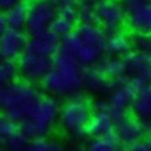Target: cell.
I'll return each mask as SVG.
<instances>
[{
	"instance_id": "cell-1",
	"label": "cell",
	"mask_w": 151,
	"mask_h": 151,
	"mask_svg": "<svg viewBox=\"0 0 151 151\" xmlns=\"http://www.w3.org/2000/svg\"><path fill=\"white\" fill-rule=\"evenodd\" d=\"M52 60V69L40 82L42 89L52 97H71L79 93L85 68L75 56L60 50Z\"/></svg>"
},
{
	"instance_id": "cell-2",
	"label": "cell",
	"mask_w": 151,
	"mask_h": 151,
	"mask_svg": "<svg viewBox=\"0 0 151 151\" xmlns=\"http://www.w3.org/2000/svg\"><path fill=\"white\" fill-rule=\"evenodd\" d=\"M41 96L33 83L16 79L0 90V111L19 124L30 115Z\"/></svg>"
},
{
	"instance_id": "cell-3",
	"label": "cell",
	"mask_w": 151,
	"mask_h": 151,
	"mask_svg": "<svg viewBox=\"0 0 151 151\" xmlns=\"http://www.w3.org/2000/svg\"><path fill=\"white\" fill-rule=\"evenodd\" d=\"M60 106L58 100L50 95L41 96L30 115L19 123V128L29 139L46 137L60 120Z\"/></svg>"
},
{
	"instance_id": "cell-4",
	"label": "cell",
	"mask_w": 151,
	"mask_h": 151,
	"mask_svg": "<svg viewBox=\"0 0 151 151\" xmlns=\"http://www.w3.org/2000/svg\"><path fill=\"white\" fill-rule=\"evenodd\" d=\"M93 109L90 101L79 93L71 96L70 99L60 107V122L62 127L72 134L85 133Z\"/></svg>"
},
{
	"instance_id": "cell-5",
	"label": "cell",
	"mask_w": 151,
	"mask_h": 151,
	"mask_svg": "<svg viewBox=\"0 0 151 151\" xmlns=\"http://www.w3.org/2000/svg\"><path fill=\"white\" fill-rule=\"evenodd\" d=\"M58 6L48 0H31L28 6L26 29L29 36L49 30V27L58 16Z\"/></svg>"
},
{
	"instance_id": "cell-6",
	"label": "cell",
	"mask_w": 151,
	"mask_h": 151,
	"mask_svg": "<svg viewBox=\"0 0 151 151\" xmlns=\"http://www.w3.org/2000/svg\"><path fill=\"white\" fill-rule=\"evenodd\" d=\"M95 9L98 24L104 29L107 36L122 31L127 15L120 0H97Z\"/></svg>"
},
{
	"instance_id": "cell-7",
	"label": "cell",
	"mask_w": 151,
	"mask_h": 151,
	"mask_svg": "<svg viewBox=\"0 0 151 151\" xmlns=\"http://www.w3.org/2000/svg\"><path fill=\"white\" fill-rule=\"evenodd\" d=\"M123 60L129 82L137 91L151 85V60L146 52L132 50Z\"/></svg>"
},
{
	"instance_id": "cell-8",
	"label": "cell",
	"mask_w": 151,
	"mask_h": 151,
	"mask_svg": "<svg viewBox=\"0 0 151 151\" xmlns=\"http://www.w3.org/2000/svg\"><path fill=\"white\" fill-rule=\"evenodd\" d=\"M19 76L21 79L30 83L41 82L53 67V60L50 58L24 52L17 60Z\"/></svg>"
},
{
	"instance_id": "cell-9",
	"label": "cell",
	"mask_w": 151,
	"mask_h": 151,
	"mask_svg": "<svg viewBox=\"0 0 151 151\" xmlns=\"http://www.w3.org/2000/svg\"><path fill=\"white\" fill-rule=\"evenodd\" d=\"M26 33L21 29L7 28L0 36V62H16L25 52Z\"/></svg>"
},
{
	"instance_id": "cell-10",
	"label": "cell",
	"mask_w": 151,
	"mask_h": 151,
	"mask_svg": "<svg viewBox=\"0 0 151 151\" xmlns=\"http://www.w3.org/2000/svg\"><path fill=\"white\" fill-rule=\"evenodd\" d=\"M109 94L107 101L111 105V111H127L132 106L137 90L129 82V78L126 75L116 80H111Z\"/></svg>"
},
{
	"instance_id": "cell-11",
	"label": "cell",
	"mask_w": 151,
	"mask_h": 151,
	"mask_svg": "<svg viewBox=\"0 0 151 151\" xmlns=\"http://www.w3.org/2000/svg\"><path fill=\"white\" fill-rule=\"evenodd\" d=\"M60 39L50 30H47L36 36L29 37L25 52L52 58L60 51Z\"/></svg>"
},
{
	"instance_id": "cell-12",
	"label": "cell",
	"mask_w": 151,
	"mask_h": 151,
	"mask_svg": "<svg viewBox=\"0 0 151 151\" xmlns=\"http://www.w3.org/2000/svg\"><path fill=\"white\" fill-rule=\"evenodd\" d=\"M115 131L121 144L128 146L131 143L144 139L143 122L136 117L126 116L115 123Z\"/></svg>"
},
{
	"instance_id": "cell-13",
	"label": "cell",
	"mask_w": 151,
	"mask_h": 151,
	"mask_svg": "<svg viewBox=\"0 0 151 151\" xmlns=\"http://www.w3.org/2000/svg\"><path fill=\"white\" fill-rule=\"evenodd\" d=\"M75 31L83 45L98 49L103 53L105 52L109 36L99 24H78Z\"/></svg>"
},
{
	"instance_id": "cell-14",
	"label": "cell",
	"mask_w": 151,
	"mask_h": 151,
	"mask_svg": "<svg viewBox=\"0 0 151 151\" xmlns=\"http://www.w3.org/2000/svg\"><path fill=\"white\" fill-rule=\"evenodd\" d=\"M82 88L93 94L109 93L111 90V80L103 74L98 65L86 67L83 69Z\"/></svg>"
},
{
	"instance_id": "cell-15",
	"label": "cell",
	"mask_w": 151,
	"mask_h": 151,
	"mask_svg": "<svg viewBox=\"0 0 151 151\" xmlns=\"http://www.w3.org/2000/svg\"><path fill=\"white\" fill-rule=\"evenodd\" d=\"M126 22L132 33H151V3L127 14Z\"/></svg>"
},
{
	"instance_id": "cell-16",
	"label": "cell",
	"mask_w": 151,
	"mask_h": 151,
	"mask_svg": "<svg viewBox=\"0 0 151 151\" xmlns=\"http://www.w3.org/2000/svg\"><path fill=\"white\" fill-rule=\"evenodd\" d=\"M115 129V122L111 111H93L85 133L92 138L103 137Z\"/></svg>"
},
{
	"instance_id": "cell-17",
	"label": "cell",
	"mask_w": 151,
	"mask_h": 151,
	"mask_svg": "<svg viewBox=\"0 0 151 151\" xmlns=\"http://www.w3.org/2000/svg\"><path fill=\"white\" fill-rule=\"evenodd\" d=\"M132 50L133 47L131 42V36H128L127 33L119 31L107 37L105 51L111 56L125 58Z\"/></svg>"
},
{
	"instance_id": "cell-18",
	"label": "cell",
	"mask_w": 151,
	"mask_h": 151,
	"mask_svg": "<svg viewBox=\"0 0 151 151\" xmlns=\"http://www.w3.org/2000/svg\"><path fill=\"white\" fill-rule=\"evenodd\" d=\"M130 109L134 117L142 122L151 120V85L137 91Z\"/></svg>"
},
{
	"instance_id": "cell-19",
	"label": "cell",
	"mask_w": 151,
	"mask_h": 151,
	"mask_svg": "<svg viewBox=\"0 0 151 151\" xmlns=\"http://www.w3.org/2000/svg\"><path fill=\"white\" fill-rule=\"evenodd\" d=\"M28 6L29 2L23 0L21 2L13 5L9 9L4 12L5 20L7 23V27L14 29L25 28L27 21V15H28Z\"/></svg>"
},
{
	"instance_id": "cell-20",
	"label": "cell",
	"mask_w": 151,
	"mask_h": 151,
	"mask_svg": "<svg viewBox=\"0 0 151 151\" xmlns=\"http://www.w3.org/2000/svg\"><path fill=\"white\" fill-rule=\"evenodd\" d=\"M98 67L103 72L105 76L109 80H116L118 78L126 76V66L123 58H117V56H111L105 58H101L98 63Z\"/></svg>"
},
{
	"instance_id": "cell-21",
	"label": "cell",
	"mask_w": 151,
	"mask_h": 151,
	"mask_svg": "<svg viewBox=\"0 0 151 151\" xmlns=\"http://www.w3.org/2000/svg\"><path fill=\"white\" fill-rule=\"evenodd\" d=\"M121 145L115 129L109 132L103 137L92 138L90 143L88 144L87 151H116Z\"/></svg>"
},
{
	"instance_id": "cell-22",
	"label": "cell",
	"mask_w": 151,
	"mask_h": 151,
	"mask_svg": "<svg viewBox=\"0 0 151 151\" xmlns=\"http://www.w3.org/2000/svg\"><path fill=\"white\" fill-rule=\"evenodd\" d=\"M27 151H65V148L55 139L39 137L29 141Z\"/></svg>"
},
{
	"instance_id": "cell-23",
	"label": "cell",
	"mask_w": 151,
	"mask_h": 151,
	"mask_svg": "<svg viewBox=\"0 0 151 151\" xmlns=\"http://www.w3.org/2000/svg\"><path fill=\"white\" fill-rule=\"evenodd\" d=\"M76 28V22L70 20L68 18H65L63 16L58 15L55 17V19L53 20V22L51 23L49 30L52 33H54L58 38L63 39L66 36L70 35L71 32H73Z\"/></svg>"
},
{
	"instance_id": "cell-24",
	"label": "cell",
	"mask_w": 151,
	"mask_h": 151,
	"mask_svg": "<svg viewBox=\"0 0 151 151\" xmlns=\"http://www.w3.org/2000/svg\"><path fill=\"white\" fill-rule=\"evenodd\" d=\"M18 76L17 62H0V90L18 79Z\"/></svg>"
},
{
	"instance_id": "cell-25",
	"label": "cell",
	"mask_w": 151,
	"mask_h": 151,
	"mask_svg": "<svg viewBox=\"0 0 151 151\" xmlns=\"http://www.w3.org/2000/svg\"><path fill=\"white\" fill-rule=\"evenodd\" d=\"M77 21L79 24H98L95 4L89 2H78Z\"/></svg>"
},
{
	"instance_id": "cell-26",
	"label": "cell",
	"mask_w": 151,
	"mask_h": 151,
	"mask_svg": "<svg viewBox=\"0 0 151 151\" xmlns=\"http://www.w3.org/2000/svg\"><path fill=\"white\" fill-rule=\"evenodd\" d=\"M29 139L19 129V131L4 141L5 151H27Z\"/></svg>"
},
{
	"instance_id": "cell-27",
	"label": "cell",
	"mask_w": 151,
	"mask_h": 151,
	"mask_svg": "<svg viewBox=\"0 0 151 151\" xmlns=\"http://www.w3.org/2000/svg\"><path fill=\"white\" fill-rule=\"evenodd\" d=\"M19 129L20 128L18 123L12 120L4 114L0 115V142L4 143V141L19 131Z\"/></svg>"
},
{
	"instance_id": "cell-28",
	"label": "cell",
	"mask_w": 151,
	"mask_h": 151,
	"mask_svg": "<svg viewBox=\"0 0 151 151\" xmlns=\"http://www.w3.org/2000/svg\"><path fill=\"white\" fill-rule=\"evenodd\" d=\"M131 42H132L133 50L146 52L147 48H148V35L132 33V36H131Z\"/></svg>"
},
{
	"instance_id": "cell-29",
	"label": "cell",
	"mask_w": 151,
	"mask_h": 151,
	"mask_svg": "<svg viewBox=\"0 0 151 151\" xmlns=\"http://www.w3.org/2000/svg\"><path fill=\"white\" fill-rule=\"evenodd\" d=\"M120 2L122 3L127 15L130 12L136 11V9H140L144 5L151 3V0H120Z\"/></svg>"
},
{
	"instance_id": "cell-30",
	"label": "cell",
	"mask_w": 151,
	"mask_h": 151,
	"mask_svg": "<svg viewBox=\"0 0 151 151\" xmlns=\"http://www.w3.org/2000/svg\"><path fill=\"white\" fill-rule=\"evenodd\" d=\"M128 151H150L146 139H142L134 143H131L127 146Z\"/></svg>"
},
{
	"instance_id": "cell-31",
	"label": "cell",
	"mask_w": 151,
	"mask_h": 151,
	"mask_svg": "<svg viewBox=\"0 0 151 151\" xmlns=\"http://www.w3.org/2000/svg\"><path fill=\"white\" fill-rule=\"evenodd\" d=\"M21 1H23V0H0V9L5 12L6 9H9V7L17 4V3L21 2Z\"/></svg>"
},
{
	"instance_id": "cell-32",
	"label": "cell",
	"mask_w": 151,
	"mask_h": 151,
	"mask_svg": "<svg viewBox=\"0 0 151 151\" xmlns=\"http://www.w3.org/2000/svg\"><path fill=\"white\" fill-rule=\"evenodd\" d=\"M7 28H9V27H7V23H6V20H5L4 12L0 9V36H1Z\"/></svg>"
},
{
	"instance_id": "cell-33",
	"label": "cell",
	"mask_w": 151,
	"mask_h": 151,
	"mask_svg": "<svg viewBox=\"0 0 151 151\" xmlns=\"http://www.w3.org/2000/svg\"><path fill=\"white\" fill-rule=\"evenodd\" d=\"M143 129H144V136L147 138H151V120L143 122Z\"/></svg>"
},
{
	"instance_id": "cell-34",
	"label": "cell",
	"mask_w": 151,
	"mask_h": 151,
	"mask_svg": "<svg viewBox=\"0 0 151 151\" xmlns=\"http://www.w3.org/2000/svg\"><path fill=\"white\" fill-rule=\"evenodd\" d=\"M50 2L54 3L56 6H60V5H64V4H68V3H78V0H48Z\"/></svg>"
},
{
	"instance_id": "cell-35",
	"label": "cell",
	"mask_w": 151,
	"mask_h": 151,
	"mask_svg": "<svg viewBox=\"0 0 151 151\" xmlns=\"http://www.w3.org/2000/svg\"><path fill=\"white\" fill-rule=\"evenodd\" d=\"M146 53L148 54L149 58L151 60V33L148 35V48H147Z\"/></svg>"
},
{
	"instance_id": "cell-36",
	"label": "cell",
	"mask_w": 151,
	"mask_h": 151,
	"mask_svg": "<svg viewBox=\"0 0 151 151\" xmlns=\"http://www.w3.org/2000/svg\"><path fill=\"white\" fill-rule=\"evenodd\" d=\"M116 151H128V149H127V146L121 144L120 146L118 147V148L116 149Z\"/></svg>"
},
{
	"instance_id": "cell-37",
	"label": "cell",
	"mask_w": 151,
	"mask_h": 151,
	"mask_svg": "<svg viewBox=\"0 0 151 151\" xmlns=\"http://www.w3.org/2000/svg\"><path fill=\"white\" fill-rule=\"evenodd\" d=\"M147 143H148V146H149V149H150L151 151V138H147Z\"/></svg>"
},
{
	"instance_id": "cell-38",
	"label": "cell",
	"mask_w": 151,
	"mask_h": 151,
	"mask_svg": "<svg viewBox=\"0 0 151 151\" xmlns=\"http://www.w3.org/2000/svg\"><path fill=\"white\" fill-rule=\"evenodd\" d=\"M73 151H87L86 149H82V148H77V149H74Z\"/></svg>"
},
{
	"instance_id": "cell-39",
	"label": "cell",
	"mask_w": 151,
	"mask_h": 151,
	"mask_svg": "<svg viewBox=\"0 0 151 151\" xmlns=\"http://www.w3.org/2000/svg\"><path fill=\"white\" fill-rule=\"evenodd\" d=\"M0 144H1V142H0ZM0 151H5V149H2L1 148V146H0Z\"/></svg>"
}]
</instances>
